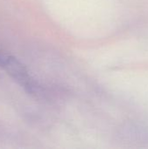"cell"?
Masks as SVG:
<instances>
[{"instance_id": "6da1fadb", "label": "cell", "mask_w": 148, "mask_h": 149, "mask_svg": "<svg viewBox=\"0 0 148 149\" xmlns=\"http://www.w3.org/2000/svg\"><path fill=\"white\" fill-rule=\"evenodd\" d=\"M0 68L29 93L37 94L40 91V86L30 75L25 65L17 58L3 51H0Z\"/></svg>"}]
</instances>
